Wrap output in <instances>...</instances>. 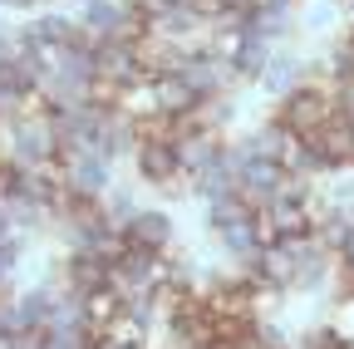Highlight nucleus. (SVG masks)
<instances>
[{
  "label": "nucleus",
  "instance_id": "f257e3e1",
  "mask_svg": "<svg viewBox=\"0 0 354 349\" xmlns=\"http://www.w3.org/2000/svg\"><path fill=\"white\" fill-rule=\"evenodd\" d=\"M330 113H335L330 79H320L315 69H310L290 94H281V104H276V113H271V118H281L286 128H295V133H310V128H320Z\"/></svg>",
  "mask_w": 354,
  "mask_h": 349
},
{
  "label": "nucleus",
  "instance_id": "f03ea898",
  "mask_svg": "<svg viewBox=\"0 0 354 349\" xmlns=\"http://www.w3.org/2000/svg\"><path fill=\"white\" fill-rule=\"evenodd\" d=\"M74 20H79V30L94 39H133V45H143V20L133 15L128 6H118V0H79V10H74Z\"/></svg>",
  "mask_w": 354,
  "mask_h": 349
},
{
  "label": "nucleus",
  "instance_id": "7ed1b4c3",
  "mask_svg": "<svg viewBox=\"0 0 354 349\" xmlns=\"http://www.w3.org/2000/svg\"><path fill=\"white\" fill-rule=\"evenodd\" d=\"M55 178H59L64 192L104 202V192L113 187V158H104V153H59Z\"/></svg>",
  "mask_w": 354,
  "mask_h": 349
},
{
  "label": "nucleus",
  "instance_id": "20e7f679",
  "mask_svg": "<svg viewBox=\"0 0 354 349\" xmlns=\"http://www.w3.org/2000/svg\"><path fill=\"white\" fill-rule=\"evenodd\" d=\"M232 162H236V197L256 211L271 207L286 182V167L276 158H256V153H232Z\"/></svg>",
  "mask_w": 354,
  "mask_h": 349
},
{
  "label": "nucleus",
  "instance_id": "39448f33",
  "mask_svg": "<svg viewBox=\"0 0 354 349\" xmlns=\"http://www.w3.org/2000/svg\"><path fill=\"white\" fill-rule=\"evenodd\" d=\"M133 167L148 187H162L172 192L177 178H183V158H177V138H138L133 148Z\"/></svg>",
  "mask_w": 354,
  "mask_h": 349
},
{
  "label": "nucleus",
  "instance_id": "423d86ee",
  "mask_svg": "<svg viewBox=\"0 0 354 349\" xmlns=\"http://www.w3.org/2000/svg\"><path fill=\"white\" fill-rule=\"evenodd\" d=\"M94 79L99 84H113V89L148 79L138 45H133V39H99V45H94Z\"/></svg>",
  "mask_w": 354,
  "mask_h": 349
},
{
  "label": "nucleus",
  "instance_id": "0eeeda50",
  "mask_svg": "<svg viewBox=\"0 0 354 349\" xmlns=\"http://www.w3.org/2000/svg\"><path fill=\"white\" fill-rule=\"evenodd\" d=\"M300 138L325 158V167H330V172L354 167V123H344L339 113H330L320 128H310V133H300Z\"/></svg>",
  "mask_w": 354,
  "mask_h": 349
},
{
  "label": "nucleus",
  "instance_id": "6e6552de",
  "mask_svg": "<svg viewBox=\"0 0 354 349\" xmlns=\"http://www.w3.org/2000/svg\"><path fill=\"white\" fill-rule=\"evenodd\" d=\"M123 232H128V246L167 251V246H172V216L158 211V207H138V211H133V222H128Z\"/></svg>",
  "mask_w": 354,
  "mask_h": 349
},
{
  "label": "nucleus",
  "instance_id": "1a4fd4ad",
  "mask_svg": "<svg viewBox=\"0 0 354 349\" xmlns=\"http://www.w3.org/2000/svg\"><path fill=\"white\" fill-rule=\"evenodd\" d=\"M59 276H64V290H74V295H88V290H104L109 285V266L94 251H69Z\"/></svg>",
  "mask_w": 354,
  "mask_h": 349
},
{
  "label": "nucleus",
  "instance_id": "9d476101",
  "mask_svg": "<svg viewBox=\"0 0 354 349\" xmlns=\"http://www.w3.org/2000/svg\"><path fill=\"white\" fill-rule=\"evenodd\" d=\"M271 55H276V45H271V39H261V35H246V30H241L236 50L227 55V64H232L236 84H256V79H261V69L271 64Z\"/></svg>",
  "mask_w": 354,
  "mask_h": 349
},
{
  "label": "nucleus",
  "instance_id": "9b49d317",
  "mask_svg": "<svg viewBox=\"0 0 354 349\" xmlns=\"http://www.w3.org/2000/svg\"><path fill=\"white\" fill-rule=\"evenodd\" d=\"M221 153H227V138H221V133H207V128H197V133H183V138H177V158H183V178H192V172L212 167Z\"/></svg>",
  "mask_w": 354,
  "mask_h": 349
},
{
  "label": "nucleus",
  "instance_id": "f8f14e48",
  "mask_svg": "<svg viewBox=\"0 0 354 349\" xmlns=\"http://www.w3.org/2000/svg\"><path fill=\"white\" fill-rule=\"evenodd\" d=\"M187 187L202 197V202H216V197H227V192H236V162H232V143H227V153H221L212 167H202V172H192L187 178Z\"/></svg>",
  "mask_w": 354,
  "mask_h": 349
},
{
  "label": "nucleus",
  "instance_id": "ddd939ff",
  "mask_svg": "<svg viewBox=\"0 0 354 349\" xmlns=\"http://www.w3.org/2000/svg\"><path fill=\"white\" fill-rule=\"evenodd\" d=\"M10 310H15L20 334L25 330H44V325H50V310H55V290L50 285H30L20 295H10Z\"/></svg>",
  "mask_w": 354,
  "mask_h": 349
},
{
  "label": "nucleus",
  "instance_id": "4468645a",
  "mask_svg": "<svg viewBox=\"0 0 354 349\" xmlns=\"http://www.w3.org/2000/svg\"><path fill=\"white\" fill-rule=\"evenodd\" d=\"M153 94H158V113L172 118V123L187 118V113L202 104V99L187 89V84H183V74H153Z\"/></svg>",
  "mask_w": 354,
  "mask_h": 349
},
{
  "label": "nucleus",
  "instance_id": "2eb2a0df",
  "mask_svg": "<svg viewBox=\"0 0 354 349\" xmlns=\"http://www.w3.org/2000/svg\"><path fill=\"white\" fill-rule=\"evenodd\" d=\"M305 74H310V64H300L295 55H281V50H276V55H271V64L261 69V79H256V84H261V89L271 94V99H281V94H290V89H295Z\"/></svg>",
  "mask_w": 354,
  "mask_h": 349
},
{
  "label": "nucleus",
  "instance_id": "dca6fc26",
  "mask_svg": "<svg viewBox=\"0 0 354 349\" xmlns=\"http://www.w3.org/2000/svg\"><path fill=\"white\" fill-rule=\"evenodd\" d=\"M30 30H35V39H44V45H55V50H59V45H74V39L84 35L69 10H50V6L30 20Z\"/></svg>",
  "mask_w": 354,
  "mask_h": 349
},
{
  "label": "nucleus",
  "instance_id": "f3484780",
  "mask_svg": "<svg viewBox=\"0 0 354 349\" xmlns=\"http://www.w3.org/2000/svg\"><path fill=\"white\" fill-rule=\"evenodd\" d=\"M310 202H315V197H310ZM261 211H266V222H271L276 241L281 236H310V207L305 202H271Z\"/></svg>",
  "mask_w": 354,
  "mask_h": 349
},
{
  "label": "nucleus",
  "instance_id": "a211bd4d",
  "mask_svg": "<svg viewBox=\"0 0 354 349\" xmlns=\"http://www.w3.org/2000/svg\"><path fill=\"white\" fill-rule=\"evenodd\" d=\"M256 216V207H246L236 192H227V197H216V202H207V227L212 232H227V227H241V222H251Z\"/></svg>",
  "mask_w": 354,
  "mask_h": 349
},
{
  "label": "nucleus",
  "instance_id": "6ab92c4d",
  "mask_svg": "<svg viewBox=\"0 0 354 349\" xmlns=\"http://www.w3.org/2000/svg\"><path fill=\"white\" fill-rule=\"evenodd\" d=\"M79 310H84V325H88V330H104V325L118 315V290H113V285H104V290L79 295Z\"/></svg>",
  "mask_w": 354,
  "mask_h": 349
},
{
  "label": "nucleus",
  "instance_id": "aec40b11",
  "mask_svg": "<svg viewBox=\"0 0 354 349\" xmlns=\"http://www.w3.org/2000/svg\"><path fill=\"white\" fill-rule=\"evenodd\" d=\"M221 236V251H227V256H236L241 261V266H246V261L266 246L261 241V232H256V222H241V227H227V232H216Z\"/></svg>",
  "mask_w": 354,
  "mask_h": 349
},
{
  "label": "nucleus",
  "instance_id": "412c9836",
  "mask_svg": "<svg viewBox=\"0 0 354 349\" xmlns=\"http://www.w3.org/2000/svg\"><path fill=\"white\" fill-rule=\"evenodd\" d=\"M20 251H25V236L10 232L0 241V295H10V281H15V266H20Z\"/></svg>",
  "mask_w": 354,
  "mask_h": 349
},
{
  "label": "nucleus",
  "instance_id": "4be33fe9",
  "mask_svg": "<svg viewBox=\"0 0 354 349\" xmlns=\"http://www.w3.org/2000/svg\"><path fill=\"white\" fill-rule=\"evenodd\" d=\"M290 349H344V334L339 330H305Z\"/></svg>",
  "mask_w": 354,
  "mask_h": 349
},
{
  "label": "nucleus",
  "instance_id": "5701e85b",
  "mask_svg": "<svg viewBox=\"0 0 354 349\" xmlns=\"http://www.w3.org/2000/svg\"><path fill=\"white\" fill-rule=\"evenodd\" d=\"M15 187H20V167H15L10 158H0V202H6Z\"/></svg>",
  "mask_w": 354,
  "mask_h": 349
},
{
  "label": "nucleus",
  "instance_id": "b1692460",
  "mask_svg": "<svg viewBox=\"0 0 354 349\" xmlns=\"http://www.w3.org/2000/svg\"><path fill=\"white\" fill-rule=\"evenodd\" d=\"M44 6H50V0H15L10 10H44Z\"/></svg>",
  "mask_w": 354,
  "mask_h": 349
},
{
  "label": "nucleus",
  "instance_id": "393cba45",
  "mask_svg": "<svg viewBox=\"0 0 354 349\" xmlns=\"http://www.w3.org/2000/svg\"><path fill=\"white\" fill-rule=\"evenodd\" d=\"M10 232H15V227H10V222H6V211H0V241H6V236H10Z\"/></svg>",
  "mask_w": 354,
  "mask_h": 349
},
{
  "label": "nucleus",
  "instance_id": "a878e982",
  "mask_svg": "<svg viewBox=\"0 0 354 349\" xmlns=\"http://www.w3.org/2000/svg\"><path fill=\"white\" fill-rule=\"evenodd\" d=\"M344 10H349V20H354V0H344Z\"/></svg>",
  "mask_w": 354,
  "mask_h": 349
},
{
  "label": "nucleus",
  "instance_id": "bb28decb",
  "mask_svg": "<svg viewBox=\"0 0 354 349\" xmlns=\"http://www.w3.org/2000/svg\"><path fill=\"white\" fill-rule=\"evenodd\" d=\"M216 349H246V344H216Z\"/></svg>",
  "mask_w": 354,
  "mask_h": 349
},
{
  "label": "nucleus",
  "instance_id": "cd10ccee",
  "mask_svg": "<svg viewBox=\"0 0 354 349\" xmlns=\"http://www.w3.org/2000/svg\"><path fill=\"white\" fill-rule=\"evenodd\" d=\"M10 6H15V0H0V10H10Z\"/></svg>",
  "mask_w": 354,
  "mask_h": 349
},
{
  "label": "nucleus",
  "instance_id": "c85d7f7f",
  "mask_svg": "<svg viewBox=\"0 0 354 349\" xmlns=\"http://www.w3.org/2000/svg\"><path fill=\"white\" fill-rule=\"evenodd\" d=\"M172 6H192V0H172Z\"/></svg>",
  "mask_w": 354,
  "mask_h": 349
}]
</instances>
